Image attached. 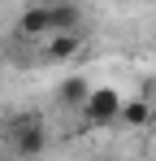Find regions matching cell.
Returning a JSON list of instances; mask_svg holds the SVG:
<instances>
[{"instance_id": "cell-3", "label": "cell", "mask_w": 156, "mask_h": 161, "mask_svg": "<svg viewBox=\"0 0 156 161\" xmlns=\"http://www.w3.org/2000/svg\"><path fill=\"white\" fill-rule=\"evenodd\" d=\"M122 96H117V87H91V96H87V105H82V122L87 126H117L122 122Z\"/></svg>"}, {"instance_id": "cell-2", "label": "cell", "mask_w": 156, "mask_h": 161, "mask_svg": "<svg viewBox=\"0 0 156 161\" xmlns=\"http://www.w3.org/2000/svg\"><path fill=\"white\" fill-rule=\"evenodd\" d=\"M4 139H9V157L35 161V157H44V148H48V126H44L39 113H18L4 126Z\"/></svg>"}, {"instance_id": "cell-4", "label": "cell", "mask_w": 156, "mask_h": 161, "mask_svg": "<svg viewBox=\"0 0 156 161\" xmlns=\"http://www.w3.org/2000/svg\"><path fill=\"white\" fill-rule=\"evenodd\" d=\"M82 53V31H56V35H48L44 44H39V61H48V65H56V61H70V57Z\"/></svg>"}, {"instance_id": "cell-5", "label": "cell", "mask_w": 156, "mask_h": 161, "mask_svg": "<svg viewBox=\"0 0 156 161\" xmlns=\"http://www.w3.org/2000/svg\"><path fill=\"white\" fill-rule=\"evenodd\" d=\"M152 122H156L152 100H143V96H130L126 105H122V126H130V131H143V126H152Z\"/></svg>"}, {"instance_id": "cell-1", "label": "cell", "mask_w": 156, "mask_h": 161, "mask_svg": "<svg viewBox=\"0 0 156 161\" xmlns=\"http://www.w3.org/2000/svg\"><path fill=\"white\" fill-rule=\"evenodd\" d=\"M18 35L22 39H48L56 31H82V9L70 4V0H56V4H30L22 18H18Z\"/></svg>"}, {"instance_id": "cell-6", "label": "cell", "mask_w": 156, "mask_h": 161, "mask_svg": "<svg viewBox=\"0 0 156 161\" xmlns=\"http://www.w3.org/2000/svg\"><path fill=\"white\" fill-rule=\"evenodd\" d=\"M87 96H91V83L82 79V74H70V79L56 87V100H61L65 109H82V105H87Z\"/></svg>"}, {"instance_id": "cell-7", "label": "cell", "mask_w": 156, "mask_h": 161, "mask_svg": "<svg viewBox=\"0 0 156 161\" xmlns=\"http://www.w3.org/2000/svg\"><path fill=\"white\" fill-rule=\"evenodd\" d=\"M0 161H18V157H0Z\"/></svg>"}]
</instances>
